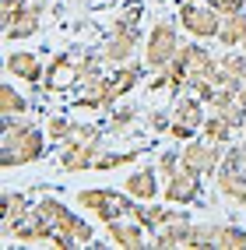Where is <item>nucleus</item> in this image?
Segmentation results:
<instances>
[{"mask_svg": "<svg viewBox=\"0 0 246 250\" xmlns=\"http://www.w3.org/2000/svg\"><path fill=\"white\" fill-rule=\"evenodd\" d=\"M46 138L32 120H0V166L4 169H18V166H32L46 155Z\"/></svg>", "mask_w": 246, "mask_h": 250, "instance_id": "f257e3e1", "label": "nucleus"}, {"mask_svg": "<svg viewBox=\"0 0 246 250\" xmlns=\"http://www.w3.org/2000/svg\"><path fill=\"white\" fill-rule=\"evenodd\" d=\"M141 4L137 0H130V4H123L116 11V18L109 21L106 28V39H102V57L106 63H127V60H134L137 53V42H141Z\"/></svg>", "mask_w": 246, "mask_h": 250, "instance_id": "f03ea898", "label": "nucleus"}, {"mask_svg": "<svg viewBox=\"0 0 246 250\" xmlns=\"http://www.w3.org/2000/svg\"><path fill=\"white\" fill-rule=\"evenodd\" d=\"M109 130L98 127L92 120H77L74 138L60 145V169L63 173H81V169H95L98 155H102V141Z\"/></svg>", "mask_w": 246, "mask_h": 250, "instance_id": "7ed1b4c3", "label": "nucleus"}, {"mask_svg": "<svg viewBox=\"0 0 246 250\" xmlns=\"http://www.w3.org/2000/svg\"><path fill=\"white\" fill-rule=\"evenodd\" d=\"M46 0H4L0 4V25H4V39H32L42 32L46 21Z\"/></svg>", "mask_w": 246, "mask_h": 250, "instance_id": "20e7f679", "label": "nucleus"}, {"mask_svg": "<svg viewBox=\"0 0 246 250\" xmlns=\"http://www.w3.org/2000/svg\"><path fill=\"white\" fill-rule=\"evenodd\" d=\"M36 208L57 226V232L63 236V250H77V247H92L95 243L92 226L81 219L77 211H71L60 197H42V201H36Z\"/></svg>", "mask_w": 246, "mask_h": 250, "instance_id": "39448f33", "label": "nucleus"}, {"mask_svg": "<svg viewBox=\"0 0 246 250\" xmlns=\"http://www.w3.org/2000/svg\"><path fill=\"white\" fill-rule=\"evenodd\" d=\"M77 205L92 211L98 222H116V219H134L137 197H130L127 190L116 194L109 187H85V190H77Z\"/></svg>", "mask_w": 246, "mask_h": 250, "instance_id": "423d86ee", "label": "nucleus"}, {"mask_svg": "<svg viewBox=\"0 0 246 250\" xmlns=\"http://www.w3.org/2000/svg\"><path fill=\"white\" fill-rule=\"evenodd\" d=\"M183 49V39H179V28L176 21L169 18H158L151 25V32L144 36V67L158 74V71H166L169 63L176 60V53Z\"/></svg>", "mask_w": 246, "mask_h": 250, "instance_id": "0eeeda50", "label": "nucleus"}, {"mask_svg": "<svg viewBox=\"0 0 246 250\" xmlns=\"http://www.w3.org/2000/svg\"><path fill=\"white\" fill-rule=\"evenodd\" d=\"M215 183H218V197H225L232 205H246V141L225 148Z\"/></svg>", "mask_w": 246, "mask_h": 250, "instance_id": "6e6552de", "label": "nucleus"}, {"mask_svg": "<svg viewBox=\"0 0 246 250\" xmlns=\"http://www.w3.org/2000/svg\"><path fill=\"white\" fill-rule=\"evenodd\" d=\"M204 99L201 95H193V92H183V95H176V103H172V124H169V138L172 141H193V134L204 127Z\"/></svg>", "mask_w": 246, "mask_h": 250, "instance_id": "1a4fd4ad", "label": "nucleus"}, {"mask_svg": "<svg viewBox=\"0 0 246 250\" xmlns=\"http://www.w3.org/2000/svg\"><path fill=\"white\" fill-rule=\"evenodd\" d=\"M144 71H148L144 63H134V60L109 67V74L102 78V113H109L116 103H123V95H130V92L141 85Z\"/></svg>", "mask_w": 246, "mask_h": 250, "instance_id": "9d476101", "label": "nucleus"}, {"mask_svg": "<svg viewBox=\"0 0 246 250\" xmlns=\"http://www.w3.org/2000/svg\"><path fill=\"white\" fill-rule=\"evenodd\" d=\"M179 28L193 39H218L222 28V14L211 4H193V0H183L179 4Z\"/></svg>", "mask_w": 246, "mask_h": 250, "instance_id": "9b49d317", "label": "nucleus"}, {"mask_svg": "<svg viewBox=\"0 0 246 250\" xmlns=\"http://www.w3.org/2000/svg\"><path fill=\"white\" fill-rule=\"evenodd\" d=\"M179 155H183V166L187 169H193V173H201V176H215L218 173V166H222V145L218 141H208V138H201V141H183V148H179Z\"/></svg>", "mask_w": 246, "mask_h": 250, "instance_id": "f8f14e48", "label": "nucleus"}, {"mask_svg": "<svg viewBox=\"0 0 246 250\" xmlns=\"http://www.w3.org/2000/svg\"><path fill=\"white\" fill-rule=\"evenodd\" d=\"M32 208H36V205H32L28 194H21V190H4V194H0V240L11 243L14 226H18L21 219H28Z\"/></svg>", "mask_w": 246, "mask_h": 250, "instance_id": "ddd939ff", "label": "nucleus"}, {"mask_svg": "<svg viewBox=\"0 0 246 250\" xmlns=\"http://www.w3.org/2000/svg\"><path fill=\"white\" fill-rule=\"evenodd\" d=\"M74 53H67V49H63V53H57L53 60L46 63V92H71L74 85H77V74H74Z\"/></svg>", "mask_w": 246, "mask_h": 250, "instance_id": "4468645a", "label": "nucleus"}, {"mask_svg": "<svg viewBox=\"0 0 246 250\" xmlns=\"http://www.w3.org/2000/svg\"><path fill=\"white\" fill-rule=\"evenodd\" d=\"M197 197H201V173H193V169H179L166 180V201L172 205H193Z\"/></svg>", "mask_w": 246, "mask_h": 250, "instance_id": "2eb2a0df", "label": "nucleus"}, {"mask_svg": "<svg viewBox=\"0 0 246 250\" xmlns=\"http://www.w3.org/2000/svg\"><path fill=\"white\" fill-rule=\"evenodd\" d=\"M4 71L11 74V78H18V81H25V85H39V81L46 78V63L36 57V53H7V60H4Z\"/></svg>", "mask_w": 246, "mask_h": 250, "instance_id": "dca6fc26", "label": "nucleus"}, {"mask_svg": "<svg viewBox=\"0 0 246 250\" xmlns=\"http://www.w3.org/2000/svg\"><path fill=\"white\" fill-rule=\"evenodd\" d=\"M134 219L148 229V232H158L166 222H176V219H190L187 211H179V208H172V201H166V205H151V201H141L137 208H134Z\"/></svg>", "mask_w": 246, "mask_h": 250, "instance_id": "f3484780", "label": "nucleus"}, {"mask_svg": "<svg viewBox=\"0 0 246 250\" xmlns=\"http://www.w3.org/2000/svg\"><path fill=\"white\" fill-rule=\"evenodd\" d=\"M158 166H137L134 173L123 180V190L130 197H137V201H155L158 197Z\"/></svg>", "mask_w": 246, "mask_h": 250, "instance_id": "a211bd4d", "label": "nucleus"}, {"mask_svg": "<svg viewBox=\"0 0 246 250\" xmlns=\"http://www.w3.org/2000/svg\"><path fill=\"white\" fill-rule=\"evenodd\" d=\"M218 85H236L239 106H246V53H225L218 60Z\"/></svg>", "mask_w": 246, "mask_h": 250, "instance_id": "6ab92c4d", "label": "nucleus"}, {"mask_svg": "<svg viewBox=\"0 0 246 250\" xmlns=\"http://www.w3.org/2000/svg\"><path fill=\"white\" fill-rule=\"evenodd\" d=\"M106 232H109V243H116V247H123V250H141V247H148V240H144L148 229H144L137 219L106 222Z\"/></svg>", "mask_w": 246, "mask_h": 250, "instance_id": "aec40b11", "label": "nucleus"}, {"mask_svg": "<svg viewBox=\"0 0 246 250\" xmlns=\"http://www.w3.org/2000/svg\"><path fill=\"white\" fill-rule=\"evenodd\" d=\"M190 236H193V222L190 219H176V222H166L158 232H155V240L151 247H190Z\"/></svg>", "mask_w": 246, "mask_h": 250, "instance_id": "412c9836", "label": "nucleus"}, {"mask_svg": "<svg viewBox=\"0 0 246 250\" xmlns=\"http://www.w3.org/2000/svg\"><path fill=\"white\" fill-rule=\"evenodd\" d=\"M134 127H137V106H134V103H116V106L109 109L106 130H109L113 138H127Z\"/></svg>", "mask_w": 246, "mask_h": 250, "instance_id": "4be33fe9", "label": "nucleus"}, {"mask_svg": "<svg viewBox=\"0 0 246 250\" xmlns=\"http://www.w3.org/2000/svg\"><path fill=\"white\" fill-rule=\"evenodd\" d=\"M243 39H246V11L225 14L222 28H218V42L222 46H243Z\"/></svg>", "mask_w": 246, "mask_h": 250, "instance_id": "5701e85b", "label": "nucleus"}, {"mask_svg": "<svg viewBox=\"0 0 246 250\" xmlns=\"http://www.w3.org/2000/svg\"><path fill=\"white\" fill-rule=\"evenodd\" d=\"M25 113H28V99L14 85H0V120H14Z\"/></svg>", "mask_w": 246, "mask_h": 250, "instance_id": "b1692460", "label": "nucleus"}, {"mask_svg": "<svg viewBox=\"0 0 246 250\" xmlns=\"http://www.w3.org/2000/svg\"><path fill=\"white\" fill-rule=\"evenodd\" d=\"M201 134L208 138V141H218V145H228L232 141V134H236V127L225 120L222 113H208L204 116V127H201Z\"/></svg>", "mask_w": 246, "mask_h": 250, "instance_id": "393cba45", "label": "nucleus"}, {"mask_svg": "<svg viewBox=\"0 0 246 250\" xmlns=\"http://www.w3.org/2000/svg\"><path fill=\"white\" fill-rule=\"evenodd\" d=\"M141 152H144V148H127V152H109V148H102L95 169L106 173V169H123V166H134V162L141 159Z\"/></svg>", "mask_w": 246, "mask_h": 250, "instance_id": "a878e982", "label": "nucleus"}, {"mask_svg": "<svg viewBox=\"0 0 246 250\" xmlns=\"http://www.w3.org/2000/svg\"><path fill=\"white\" fill-rule=\"evenodd\" d=\"M74 130H77V120H71V116H49L46 124V134L53 145H63L67 138H74Z\"/></svg>", "mask_w": 246, "mask_h": 250, "instance_id": "bb28decb", "label": "nucleus"}, {"mask_svg": "<svg viewBox=\"0 0 246 250\" xmlns=\"http://www.w3.org/2000/svg\"><path fill=\"white\" fill-rule=\"evenodd\" d=\"M218 232H222L218 222H201V226H193L190 247H197V250H204V247H218Z\"/></svg>", "mask_w": 246, "mask_h": 250, "instance_id": "cd10ccee", "label": "nucleus"}, {"mask_svg": "<svg viewBox=\"0 0 246 250\" xmlns=\"http://www.w3.org/2000/svg\"><path fill=\"white\" fill-rule=\"evenodd\" d=\"M215 250H246V229H239V226H222Z\"/></svg>", "mask_w": 246, "mask_h": 250, "instance_id": "c85d7f7f", "label": "nucleus"}, {"mask_svg": "<svg viewBox=\"0 0 246 250\" xmlns=\"http://www.w3.org/2000/svg\"><path fill=\"white\" fill-rule=\"evenodd\" d=\"M155 166H158V176H162V180H169L172 173L183 169V155H179V148H166V152L158 155Z\"/></svg>", "mask_w": 246, "mask_h": 250, "instance_id": "c756f323", "label": "nucleus"}, {"mask_svg": "<svg viewBox=\"0 0 246 250\" xmlns=\"http://www.w3.org/2000/svg\"><path fill=\"white\" fill-rule=\"evenodd\" d=\"M169 124H172V113L148 109V130H155V134H169Z\"/></svg>", "mask_w": 246, "mask_h": 250, "instance_id": "7c9ffc66", "label": "nucleus"}, {"mask_svg": "<svg viewBox=\"0 0 246 250\" xmlns=\"http://www.w3.org/2000/svg\"><path fill=\"white\" fill-rule=\"evenodd\" d=\"M208 4H211V7H215V11L222 14V18H225V14L243 11V7H246V0H208Z\"/></svg>", "mask_w": 246, "mask_h": 250, "instance_id": "2f4dec72", "label": "nucleus"}, {"mask_svg": "<svg viewBox=\"0 0 246 250\" xmlns=\"http://www.w3.org/2000/svg\"><path fill=\"white\" fill-rule=\"evenodd\" d=\"M193 4H208V0H193Z\"/></svg>", "mask_w": 246, "mask_h": 250, "instance_id": "473e14b6", "label": "nucleus"}, {"mask_svg": "<svg viewBox=\"0 0 246 250\" xmlns=\"http://www.w3.org/2000/svg\"><path fill=\"white\" fill-rule=\"evenodd\" d=\"M243 53H246V39H243Z\"/></svg>", "mask_w": 246, "mask_h": 250, "instance_id": "72a5a7b5", "label": "nucleus"}]
</instances>
